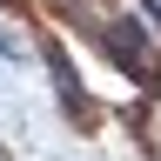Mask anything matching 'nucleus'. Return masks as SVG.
<instances>
[{
	"label": "nucleus",
	"instance_id": "f257e3e1",
	"mask_svg": "<svg viewBox=\"0 0 161 161\" xmlns=\"http://www.w3.org/2000/svg\"><path fill=\"white\" fill-rule=\"evenodd\" d=\"M134 20H114V34H108V47H114V60L121 67H134V74H148V40L141 34H128Z\"/></svg>",
	"mask_w": 161,
	"mask_h": 161
},
{
	"label": "nucleus",
	"instance_id": "f03ea898",
	"mask_svg": "<svg viewBox=\"0 0 161 161\" xmlns=\"http://www.w3.org/2000/svg\"><path fill=\"white\" fill-rule=\"evenodd\" d=\"M148 14H154V20H161V0H148Z\"/></svg>",
	"mask_w": 161,
	"mask_h": 161
}]
</instances>
